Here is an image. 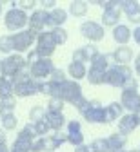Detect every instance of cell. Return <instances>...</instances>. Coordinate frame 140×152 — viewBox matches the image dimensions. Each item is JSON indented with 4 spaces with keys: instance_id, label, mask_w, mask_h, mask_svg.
I'll list each match as a JSON object with an SVG mask.
<instances>
[{
    "instance_id": "obj_17",
    "label": "cell",
    "mask_w": 140,
    "mask_h": 152,
    "mask_svg": "<svg viewBox=\"0 0 140 152\" xmlns=\"http://www.w3.org/2000/svg\"><path fill=\"white\" fill-rule=\"evenodd\" d=\"M136 127H140V121H138V118L135 116V114L127 112V114H124V116L118 120V132H120V134H124V136L131 134Z\"/></svg>"
},
{
    "instance_id": "obj_40",
    "label": "cell",
    "mask_w": 140,
    "mask_h": 152,
    "mask_svg": "<svg viewBox=\"0 0 140 152\" xmlns=\"http://www.w3.org/2000/svg\"><path fill=\"white\" fill-rule=\"evenodd\" d=\"M131 38H133V40L140 45V26H136L135 27V31H131Z\"/></svg>"
},
{
    "instance_id": "obj_33",
    "label": "cell",
    "mask_w": 140,
    "mask_h": 152,
    "mask_svg": "<svg viewBox=\"0 0 140 152\" xmlns=\"http://www.w3.org/2000/svg\"><path fill=\"white\" fill-rule=\"evenodd\" d=\"M49 31H51V34L55 38L56 45H64L67 42V31L64 27H55V29H49Z\"/></svg>"
},
{
    "instance_id": "obj_25",
    "label": "cell",
    "mask_w": 140,
    "mask_h": 152,
    "mask_svg": "<svg viewBox=\"0 0 140 152\" xmlns=\"http://www.w3.org/2000/svg\"><path fill=\"white\" fill-rule=\"evenodd\" d=\"M86 78L91 85H104L106 83V71L102 69H96V67H89Z\"/></svg>"
},
{
    "instance_id": "obj_24",
    "label": "cell",
    "mask_w": 140,
    "mask_h": 152,
    "mask_svg": "<svg viewBox=\"0 0 140 152\" xmlns=\"http://www.w3.org/2000/svg\"><path fill=\"white\" fill-rule=\"evenodd\" d=\"M124 116V109L120 105V102H111L107 107H106V121L111 123V121H116Z\"/></svg>"
},
{
    "instance_id": "obj_44",
    "label": "cell",
    "mask_w": 140,
    "mask_h": 152,
    "mask_svg": "<svg viewBox=\"0 0 140 152\" xmlns=\"http://www.w3.org/2000/svg\"><path fill=\"white\" fill-rule=\"evenodd\" d=\"M0 152H9V147H7V143H6V145H0Z\"/></svg>"
},
{
    "instance_id": "obj_23",
    "label": "cell",
    "mask_w": 140,
    "mask_h": 152,
    "mask_svg": "<svg viewBox=\"0 0 140 152\" xmlns=\"http://www.w3.org/2000/svg\"><path fill=\"white\" fill-rule=\"evenodd\" d=\"M87 74V69H86V64H78V62H71L67 65V76H71L69 80L73 82H80L82 78H86Z\"/></svg>"
},
{
    "instance_id": "obj_48",
    "label": "cell",
    "mask_w": 140,
    "mask_h": 152,
    "mask_svg": "<svg viewBox=\"0 0 140 152\" xmlns=\"http://www.w3.org/2000/svg\"><path fill=\"white\" fill-rule=\"evenodd\" d=\"M138 152H140V145H138Z\"/></svg>"
},
{
    "instance_id": "obj_8",
    "label": "cell",
    "mask_w": 140,
    "mask_h": 152,
    "mask_svg": "<svg viewBox=\"0 0 140 152\" xmlns=\"http://www.w3.org/2000/svg\"><path fill=\"white\" fill-rule=\"evenodd\" d=\"M80 34H82L84 38H87L89 42L96 44L100 40H104L106 31H104L102 24H98L95 20H86V22H82V26H80Z\"/></svg>"
},
{
    "instance_id": "obj_1",
    "label": "cell",
    "mask_w": 140,
    "mask_h": 152,
    "mask_svg": "<svg viewBox=\"0 0 140 152\" xmlns=\"http://www.w3.org/2000/svg\"><path fill=\"white\" fill-rule=\"evenodd\" d=\"M133 69L129 65H109V69L106 71V83L116 89H138L136 87V80L133 76Z\"/></svg>"
},
{
    "instance_id": "obj_47",
    "label": "cell",
    "mask_w": 140,
    "mask_h": 152,
    "mask_svg": "<svg viewBox=\"0 0 140 152\" xmlns=\"http://www.w3.org/2000/svg\"><path fill=\"white\" fill-rule=\"evenodd\" d=\"M120 152H133V150H127V148H126V150H120Z\"/></svg>"
},
{
    "instance_id": "obj_9",
    "label": "cell",
    "mask_w": 140,
    "mask_h": 152,
    "mask_svg": "<svg viewBox=\"0 0 140 152\" xmlns=\"http://www.w3.org/2000/svg\"><path fill=\"white\" fill-rule=\"evenodd\" d=\"M87 123H107L106 121V107L100 105V102H89L87 107L80 112Z\"/></svg>"
},
{
    "instance_id": "obj_11",
    "label": "cell",
    "mask_w": 140,
    "mask_h": 152,
    "mask_svg": "<svg viewBox=\"0 0 140 152\" xmlns=\"http://www.w3.org/2000/svg\"><path fill=\"white\" fill-rule=\"evenodd\" d=\"M47 16H49V11H44V9H35L29 18H27V29L35 34H40L42 31H46L47 27Z\"/></svg>"
},
{
    "instance_id": "obj_38",
    "label": "cell",
    "mask_w": 140,
    "mask_h": 152,
    "mask_svg": "<svg viewBox=\"0 0 140 152\" xmlns=\"http://www.w3.org/2000/svg\"><path fill=\"white\" fill-rule=\"evenodd\" d=\"M64 80H67V78H66V72H64L62 69H56V67H55L53 72H51V76H49V82H56V83H58V82H64Z\"/></svg>"
},
{
    "instance_id": "obj_28",
    "label": "cell",
    "mask_w": 140,
    "mask_h": 152,
    "mask_svg": "<svg viewBox=\"0 0 140 152\" xmlns=\"http://www.w3.org/2000/svg\"><path fill=\"white\" fill-rule=\"evenodd\" d=\"M15 107H16V98H15V96L0 98V116H2V114L15 112Z\"/></svg>"
},
{
    "instance_id": "obj_29",
    "label": "cell",
    "mask_w": 140,
    "mask_h": 152,
    "mask_svg": "<svg viewBox=\"0 0 140 152\" xmlns=\"http://www.w3.org/2000/svg\"><path fill=\"white\" fill-rule=\"evenodd\" d=\"M91 67H96V69H102V71H107L109 69V54H104V53H98L95 58L91 60Z\"/></svg>"
},
{
    "instance_id": "obj_32",
    "label": "cell",
    "mask_w": 140,
    "mask_h": 152,
    "mask_svg": "<svg viewBox=\"0 0 140 152\" xmlns=\"http://www.w3.org/2000/svg\"><path fill=\"white\" fill-rule=\"evenodd\" d=\"M13 96V82L9 78H2L0 76V98Z\"/></svg>"
},
{
    "instance_id": "obj_19",
    "label": "cell",
    "mask_w": 140,
    "mask_h": 152,
    "mask_svg": "<svg viewBox=\"0 0 140 152\" xmlns=\"http://www.w3.org/2000/svg\"><path fill=\"white\" fill-rule=\"evenodd\" d=\"M67 20V11L62 9V7H55L49 11V16H47V27L55 29V27H62Z\"/></svg>"
},
{
    "instance_id": "obj_37",
    "label": "cell",
    "mask_w": 140,
    "mask_h": 152,
    "mask_svg": "<svg viewBox=\"0 0 140 152\" xmlns=\"http://www.w3.org/2000/svg\"><path fill=\"white\" fill-rule=\"evenodd\" d=\"M33 127H35V132H36V136H38V138H44V136H47V134H49V127H47L46 120L33 123Z\"/></svg>"
},
{
    "instance_id": "obj_31",
    "label": "cell",
    "mask_w": 140,
    "mask_h": 152,
    "mask_svg": "<svg viewBox=\"0 0 140 152\" xmlns=\"http://www.w3.org/2000/svg\"><path fill=\"white\" fill-rule=\"evenodd\" d=\"M46 118V109L42 105H35L29 110V123H36V121H42Z\"/></svg>"
},
{
    "instance_id": "obj_45",
    "label": "cell",
    "mask_w": 140,
    "mask_h": 152,
    "mask_svg": "<svg viewBox=\"0 0 140 152\" xmlns=\"http://www.w3.org/2000/svg\"><path fill=\"white\" fill-rule=\"evenodd\" d=\"M135 116H136V118H138V121H140V110H138V112H135Z\"/></svg>"
},
{
    "instance_id": "obj_13",
    "label": "cell",
    "mask_w": 140,
    "mask_h": 152,
    "mask_svg": "<svg viewBox=\"0 0 140 152\" xmlns=\"http://www.w3.org/2000/svg\"><path fill=\"white\" fill-rule=\"evenodd\" d=\"M120 11H122L131 24L140 26V4L136 0H120Z\"/></svg>"
},
{
    "instance_id": "obj_10",
    "label": "cell",
    "mask_w": 140,
    "mask_h": 152,
    "mask_svg": "<svg viewBox=\"0 0 140 152\" xmlns=\"http://www.w3.org/2000/svg\"><path fill=\"white\" fill-rule=\"evenodd\" d=\"M120 105L124 110H127L129 114H135L140 110V94L138 89H124L120 94Z\"/></svg>"
},
{
    "instance_id": "obj_39",
    "label": "cell",
    "mask_w": 140,
    "mask_h": 152,
    "mask_svg": "<svg viewBox=\"0 0 140 152\" xmlns=\"http://www.w3.org/2000/svg\"><path fill=\"white\" fill-rule=\"evenodd\" d=\"M38 4L42 6L44 11H51V9L56 7V0H42V2H38Z\"/></svg>"
},
{
    "instance_id": "obj_18",
    "label": "cell",
    "mask_w": 140,
    "mask_h": 152,
    "mask_svg": "<svg viewBox=\"0 0 140 152\" xmlns=\"http://www.w3.org/2000/svg\"><path fill=\"white\" fill-rule=\"evenodd\" d=\"M120 16L122 11L120 7H106L102 13V27H115L120 24Z\"/></svg>"
},
{
    "instance_id": "obj_36",
    "label": "cell",
    "mask_w": 140,
    "mask_h": 152,
    "mask_svg": "<svg viewBox=\"0 0 140 152\" xmlns=\"http://www.w3.org/2000/svg\"><path fill=\"white\" fill-rule=\"evenodd\" d=\"M47 112H64V102H60L56 98H49V103L46 107Z\"/></svg>"
},
{
    "instance_id": "obj_46",
    "label": "cell",
    "mask_w": 140,
    "mask_h": 152,
    "mask_svg": "<svg viewBox=\"0 0 140 152\" xmlns=\"http://www.w3.org/2000/svg\"><path fill=\"white\" fill-rule=\"evenodd\" d=\"M2 4H4V2H0V15H2Z\"/></svg>"
},
{
    "instance_id": "obj_49",
    "label": "cell",
    "mask_w": 140,
    "mask_h": 152,
    "mask_svg": "<svg viewBox=\"0 0 140 152\" xmlns=\"http://www.w3.org/2000/svg\"><path fill=\"white\" fill-rule=\"evenodd\" d=\"M133 152H138V150H133Z\"/></svg>"
},
{
    "instance_id": "obj_22",
    "label": "cell",
    "mask_w": 140,
    "mask_h": 152,
    "mask_svg": "<svg viewBox=\"0 0 140 152\" xmlns=\"http://www.w3.org/2000/svg\"><path fill=\"white\" fill-rule=\"evenodd\" d=\"M107 143H109V152H120V150H126L127 136L120 134V132H113V134L107 138Z\"/></svg>"
},
{
    "instance_id": "obj_14",
    "label": "cell",
    "mask_w": 140,
    "mask_h": 152,
    "mask_svg": "<svg viewBox=\"0 0 140 152\" xmlns=\"http://www.w3.org/2000/svg\"><path fill=\"white\" fill-rule=\"evenodd\" d=\"M98 53H100V51H98L93 44H91V45H84V47H78V49L73 51V60H71V62H78V64L91 62Z\"/></svg>"
},
{
    "instance_id": "obj_30",
    "label": "cell",
    "mask_w": 140,
    "mask_h": 152,
    "mask_svg": "<svg viewBox=\"0 0 140 152\" xmlns=\"http://www.w3.org/2000/svg\"><path fill=\"white\" fill-rule=\"evenodd\" d=\"M89 148L91 152H109V143H107V138H96L89 143Z\"/></svg>"
},
{
    "instance_id": "obj_15",
    "label": "cell",
    "mask_w": 140,
    "mask_h": 152,
    "mask_svg": "<svg viewBox=\"0 0 140 152\" xmlns=\"http://www.w3.org/2000/svg\"><path fill=\"white\" fill-rule=\"evenodd\" d=\"M42 140H44V152H55L64 143H67V136L64 134V132H55V134L44 136Z\"/></svg>"
},
{
    "instance_id": "obj_34",
    "label": "cell",
    "mask_w": 140,
    "mask_h": 152,
    "mask_svg": "<svg viewBox=\"0 0 140 152\" xmlns=\"http://www.w3.org/2000/svg\"><path fill=\"white\" fill-rule=\"evenodd\" d=\"M0 53H4V54H7V56L13 53L11 34H2V36H0Z\"/></svg>"
},
{
    "instance_id": "obj_5",
    "label": "cell",
    "mask_w": 140,
    "mask_h": 152,
    "mask_svg": "<svg viewBox=\"0 0 140 152\" xmlns=\"http://www.w3.org/2000/svg\"><path fill=\"white\" fill-rule=\"evenodd\" d=\"M56 42L51 34V31H42L36 34L35 40V53L38 54V58H51V54L56 51Z\"/></svg>"
},
{
    "instance_id": "obj_12",
    "label": "cell",
    "mask_w": 140,
    "mask_h": 152,
    "mask_svg": "<svg viewBox=\"0 0 140 152\" xmlns=\"http://www.w3.org/2000/svg\"><path fill=\"white\" fill-rule=\"evenodd\" d=\"M67 143H71L73 147H78V145H84V132H82V123L78 120H71L67 121Z\"/></svg>"
},
{
    "instance_id": "obj_42",
    "label": "cell",
    "mask_w": 140,
    "mask_h": 152,
    "mask_svg": "<svg viewBox=\"0 0 140 152\" xmlns=\"http://www.w3.org/2000/svg\"><path fill=\"white\" fill-rule=\"evenodd\" d=\"M75 152H91V148H89V145H78V147H75Z\"/></svg>"
},
{
    "instance_id": "obj_2",
    "label": "cell",
    "mask_w": 140,
    "mask_h": 152,
    "mask_svg": "<svg viewBox=\"0 0 140 152\" xmlns=\"http://www.w3.org/2000/svg\"><path fill=\"white\" fill-rule=\"evenodd\" d=\"M11 82H13V96L15 98H29L38 92V82H35L29 76V69L16 74L15 78H11Z\"/></svg>"
},
{
    "instance_id": "obj_43",
    "label": "cell",
    "mask_w": 140,
    "mask_h": 152,
    "mask_svg": "<svg viewBox=\"0 0 140 152\" xmlns=\"http://www.w3.org/2000/svg\"><path fill=\"white\" fill-rule=\"evenodd\" d=\"M7 143V134H6V130L0 129V145H6Z\"/></svg>"
},
{
    "instance_id": "obj_27",
    "label": "cell",
    "mask_w": 140,
    "mask_h": 152,
    "mask_svg": "<svg viewBox=\"0 0 140 152\" xmlns=\"http://www.w3.org/2000/svg\"><path fill=\"white\" fill-rule=\"evenodd\" d=\"M0 123H2V130H15L18 125V120L15 116V112H9L0 116Z\"/></svg>"
},
{
    "instance_id": "obj_16",
    "label": "cell",
    "mask_w": 140,
    "mask_h": 152,
    "mask_svg": "<svg viewBox=\"0 0 140 152\" xmlns=\"http://www.w3.org/2000/svg\"><path fill=\"white\" fill-rule=\"evenodd\" d=\"M109 56L116 62V65H129V62H133L135 53H133V49L127 47V45H120V47H116Z\"/></svg>"
},
{
    "instance_id": "obj_26",
    "label": "cell",
    "mask_w": 140,
    "mask_h": 152,
    "mask_svg": "<svg viewBox=\"0 0 140 152\" xmlns=\"http://www.w3.org/2000/svg\"><path fill=\"white\" fill-rule=\"evenodd\" d=\"M87 9H89V4L84 2V0H75V2L69 4V13L76 18H82L87 15Z\"/></svg>"
},
{
    "instance_id": "obj_41",
    "label": "cell",
    "mask_w": 140,
    "mask_h": 152,
    "mask_svg": "<svg viewBox=\"0 0 140 152\" xmlns=\"http://www.w3.org/2000/svg\"><path fill=\"white\" fill-rule=\"evenodd\" d=\"M133 72L136 76H140V53L136 54V58H135V67H133Z\"/></svg>"
},
{
    "instance_id": "obj_20",
    "label": "cell",
    "mask_w": 140,
    "mask_h": 152,
    "mask_svg": "<svg viewBox=\"0 0 140 152\" xmlns=\"http://www.w3.org/2000/svg\"><path fill=\"white\" fill-rule=\"evenodd\" d=\"M46 123L49 127V130H55V132H60L66 125V118H64V112H47L46 110Z\"/></svg>"
},
{
    "instance_id": "obj_4",
    "label": "cell",
    "mask_w": 140,
    "mask_h": 152,
    "mask_svg": "<svg viewBox=\"0 0 140 152\" xmlns=\"http://www.w3.org/2000/svg\"><path fill=\"white\" fill-rule=\"evenodd\" d=\"M27 18H29V15L24 13L22 9L11 7V9H7L6 15H4V26H6L7 31L18 33V31L26 29V26H27Z\"/></svg>"
},
{
    "instance_id": "obj_35",
    "label": "cell",
    "mask_w": 140,
    "mask_h": 152,
    "mask_svg": "<svg viewBox=\"0 0 140 152\" xmlns=\"http://www.w3.org/2000/svg\"><path fill=\"white\" fill-rule=\"evenodd\" d=\"M13 4V7H18V9H22L24 13H27V11H35V6L38 4V2H35V0H20V2H11Z\"/></svg>"
},
{
    "instance_id": "obj_7",
    "label": "cell",
    "mask_w": 140,
    "mask_h": 152,
    "mask_svg": "<svg viewBox=\"0 0 140 152\" xmlns=\"http://www.w3.org/2000/svg\"><path fill=\"white\" fill-rule=\"evenodd\" d=\"M53 69H55V64L51 58H38L29 65V76L35 82H44L46 78L51 76Z\"/></svg>"
},
{
    "instance_id": "obj_3",
    "label": "cell",
    "mask_w": 140,
    "mask_h": 152,
    "mask_svg": "<svg viewBox=\"0 0 140 152\" xmlns=\"http://www.w3.org/2000/svg\"><path fill=\"white\" fill-rule=\"evenodd\" d=\"M26 69H29L27 67V62H26V58L22 54H9V56H6L4 60H0V76L2 78H15L16 74H20L22 71H26Z\"/></svg>"
},
{
    "instance_id": "obj_21",
    "label": "cell",
    "mask_w": 140,
    "mask_h": 152,
    "mask_svg": "<svg viewBox=\"0 0 140 152\" xmlns=\"http://www.w3.org/2000/svg\"><path fill=\"white\" fill-rule=\"evenodd\" d=\"M113 40L118 45H127L131 40V29L126 24H118L113 27Z\"/></svg>"
},
{
    "instance_id": "obj_6",
    "label": "cell",
    "mask_w": 140,
    "mask_h": 152,
    "mask_svg": "<svg viewBox=\"0 0 140 152\" xmlns=\"http://www.w3.org/2000/svg\"><path fill=\"white\" fill-rule=\"evenodd\" d=\"M36 40V34L31 33L29 29H22L18 33H13L11 34V44H13V51H16V54H22L26 51H29L33 47Z\"/></svg>"
}]
</instances>
